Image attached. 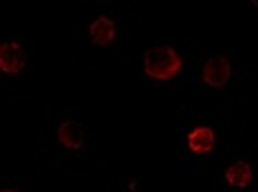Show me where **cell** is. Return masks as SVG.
<instances>
[{"instance_id": "cell-5", "label": "cell", "mask_w": 258, "mask_h": 192, "mask_svg": "<svg viewBox=\"0 0 258 192\" xmlns=\"http://www.w3.org/2000/svg\"><path fill=\"white\" fill-rule=\"evenodd\" d=\"M216 146V135L210 126H197L187 135V148L195 155H208Z\"/></svg>"}, {"instance_id": "cell-7", "label": "cell", "mask_w": 258, "mask_h": 192, "mask_svg": "<svg viewBox=\"0 0 258 192\" xmlns=\"http://www.w3.org/2000/svg\"><path fill=\"white\" fill-rule=\"evenodd\" d=\"M225 181L232 185V188H238V190H245L249 188L251 181H254V170H251L249 161L245 159H238L225 170Z\"/></svg>"}, {"instance_id": "cell-4", "label": "cell", "mask_w": 258, "mask_h": 192, "mask_svg": "<svg viewBox=\"0 0 258 192\" xmlns=\"http://www.w3.org/2000/svg\"><path fill=\"white\" fill-rule=\"evenodd\" d=\"M57 142H60V146L64 150H71V153L80 150L82 144H84V126L73 119L62 121L57 126Z\"/></svg>"}, {"instance_id": "cell-3", "label": "cell", "mask_w": 258, "mask_h": 192, "mask_svg": "<svg viewBox=\"0 0 258 192\" xmlns=\"http://www.w3.org/2000/svg\"><path fill=\"white\" fill-rule=\"evenodd\" d=\"M25 67V51H22L20 42H14V40H5L0 44V69L7 75H16L22 71Z\"/></svg>"}, {"instance_id": "cell-2", "label": "cell", "mask_w": 258, "mask_h": 192, "mask_svg": "<svg viewBox=\"0 0 258 192\" xmlns=\"http://www.w3.org/2000/svg\"><path fill=\"white\" fill-rule=\"evenodd\" d=\"M232 75V64L227 62V57L223 55H214L205 62L203 67V82L212 89H221V86L227 84Z\"/></svg>"}, {"instance_id": "cell-6", "label": "cell", "mask_w": 258, "mask_h": 192, "mask_svg": "<svg viewBox=\"0 0 258 192\" xmlns=\"http://www.w3.org/2000/svg\"><path fill=\"white\" fill-rule=\"evenodd\" d=\"M89 36H91V42L95 46H110L115 36H117L113 18H108V16H97L89 29Z\"/></svg>"}, {"instance_id": "cell-1", "label": "cell", "mask_w": 258, "mask_h": 192, "mask_svg": "<svg viewBox=\"0 0 258 192\" xmlns=\"http://www.w3.org/2000/svg\"><path fill=\"white\" fill-rule=\"evenodd\" d=\"M181 71H183V60H181L179 51H174L172 46L159 44L144 53L146 78L157 80V82H166V80H174Z\"/></svg>"}, {"instance_id": "cell-9", "label": "cell", "mask_w": 258, "mask_h": 192, "mask_svg": "<svg viewBox=\"0 0 258 192\" xmlns=\"http://www.w3.org/2000/svg\"><path fill=\"white\" fill-rule=\"evenodd\" d=\"M251 5H254V7H258V0H251Z\"/></svg>"}, {"instance_id": "cell-8", "label": "cell", "mask_w": 258, "mask_h": 192, "mask_svg": "<svg viewBox=\"0 0 258 192\" xmlns=\"http://www.w3.org/2000/svg\"><path fill=\"white\" fill-rule=\"evenodd\" d=\"M0 192H18V190H16V188H14V185L5 183V185H3V190H0Z\"/></svg>"}]
</instances>
